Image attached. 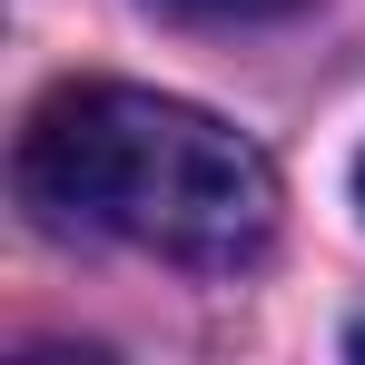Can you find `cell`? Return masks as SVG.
Here are the masks:
<instances>
[{"instance_id":"2","label":"cell","mask_w":365,"mask_h":365,"mask_svg":"<svg viewBox=\"0 0 365 365\" xmlns=\"http://www.w3.org/2000/svg\"><path fill=\"white\" fill-rule=\"evenodd\" d=\"M178 10H207V20H227V10H287V0H178Z\"/></svg>"},{"instance_id":"4","label":"cell","mask_w":365,"mask_h":365,"mask_svg":"<svg viewBox=\"0 0 365 365\" xmlns=\"http://www.w3.org/2000/svg\"><path fill=\"white\" fill-rule=\"evenodd\" d=\"M356 356H365V326H356Z\"/></svg>"},{"instance_id":"3","label":"cell","mask_w":365,"mask_h":365,"mask_svg":"<svg viewBox=\"0 0 365 365\" xmlns=\"http://www.w3.org/2000/svg\"><path fill=\"white\" fill-rule=\"evenodd\" d=\"M356 207H365V158H356Z\"/></svg>"},{"instance_id":"1","label":"cell","mask_w":365,"mask_h":365,"mask_svg":"<svg viewBox=\"0 0 365 365\" xmlns=\"http://www.w3.org/2000/svg\"><path fill=\"white\" fill-rule=\"evenodd\" d=\"M20 197L60 237H119L168 267H257L277 237V168L227 119L128 79H69L30 109Z\"/></svg>"}]
</instances>
